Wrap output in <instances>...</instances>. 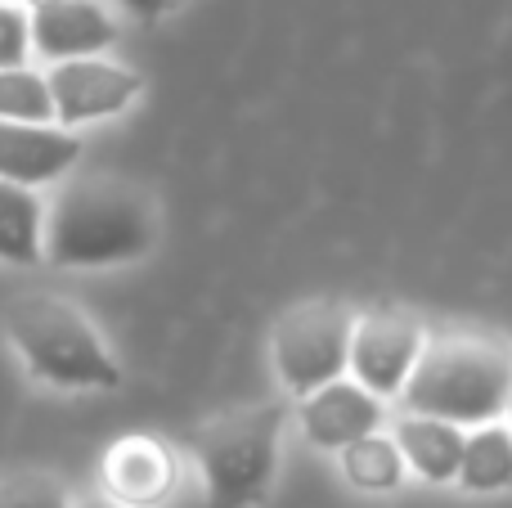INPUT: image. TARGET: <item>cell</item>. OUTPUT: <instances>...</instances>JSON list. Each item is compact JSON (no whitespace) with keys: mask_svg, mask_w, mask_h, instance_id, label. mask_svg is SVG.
Masks as SVG:
<instances>
[{"mask_svg":"<svg viewBox=\"0 0 512 508\" xmlns=\"http://www.w3.org/2000/svg\"><path fill=\"white\" fill-rule=\"evenodd\" d=\"M45 90H50V108H54V122L63 131L72 126H90V122H104V117H117L140 99L144 77L126 63H113L104 54L95 59H68V63H54L45 72Z\"/></svg>","mask_w":512,"mask_h":508,"instance_id":"cell-7","label":"cell"},{"mask_svg":"<svg viewBox=\"0 0 512 508\" xmlns=\"http://www.w3.org/2000/svg\"><path fill=\"white\" fill-rule=\"evenodd\" d=\"M0 122H54L41 72L0 68Z\"/></svg>","mask_w":512,"mask_h":508,"instance_id":"cell-16","label":"cell"},{"mask_svg":"<svg viewBox=\"0 0 512 508\" xmlns=\"http://www.w3.org/2000/svg\"><path fill=\"white\" fill-rule=\"evenodd\" d=\"M355 315L342 302L292 306L270 338L274 374L292 396H310L319 387L346 378V347H351Z\"/></svg>","mask_w":512,"mask_h":508,"instance_id":"cell-5","label":"cell"},{"mask_svg":"<svg viewBox=\"0 0 512 508\" xmlns=\"http://www.w3.org/2000/svg\"><path fill=\"white\" fill-rule=\"evenodd\" d=\"M32 50L50 63L95 59L117 41V23L99 0H50L27 14Z\"/></svg>","mask_w":512,"mask_h":508,"instance_id":"cell-9","label":"cell"},{"mask_svg":"<svg viewBox=\"0 0 512 508\" xmlns=\"http://www.w3.org/2000/svg\"><path fill=\"white\" fill-rule=\"evenodd\" d=\"M32 54V32H27L23 5H0V68H23Z\"/></svg>","mask_w":512,"mask_h":508,"instance_id":"cell-18","label":"cell"},{"mask_svg":"<svg viewBox=\"0 0 512 508\" xmlns=\"http://www.w3.org/2000/svg\"><path fill=\"white\" fill-rule=\"evenodd\" d=\"M342 473H346V482L360 486V491L387 495L405 482L409 468H405V459H400L396 441L382 437V432H373V437H360L355 446L342 450Z\"/></svg>","mask_w":512,"mask_h":508,"instance_id":"cell-15","label":"cell"},{"mask_svg":"<svg viewBox=\"0 0 512 508\" xmlns=\"http://www.w3.org/2000/svg\"><path fill=\"white\" fill-rule=\"evenodd\" d=\"M5 333L23 356L27 374L68 392H108L122 383V365L113 360L99 329L63 297L27 293L5 306Z\"/></svg>","mask_w":512,"mask_h":508,"instance_id":"cell-3","label":"cell"},{"mask_svg":"<svg viewBox=\"0 0 512 508\" xmlns=\"http://www.w3.org/2000/svg\"><path fill=\"white\" fill-rule=\"evenodd\" d=\"M0 5H18V0H0Z\"/></svg>","mask_w":512,"mask_h":508,"instance_id":"cell-23","label":"cell"},{"mask_svg":"<svg viewBox=\"0 0 512 508\" xmlns=\"http://www.w3.org/2000/svg\"><path fill=\"white\" fill-rule=\"evenodd\" d=\"M45 239V203L36 189L0 180V261L9 266H36Z\"/></svg>","mask_w":512,"mask_h":508,"instance_id":"cell-14","label":"cell"},{"mask_svg":"<svg viewBox=\"0 0 512 508\" xmlns=\"http://www.w3.org/2000/svg\"><path fill=\"white\" fill-rule=\"evenodd\" d=\"M23 5H32V9H36V5H50V0H23Z\"/></svg>","mask_w":512,"mask_h":508,"instance_id":"cell-22","label":"cell"},{"mask_svg":"<svg viewBox=\"0 0 512 508\" xmlns=\"http://www.w3.org/2000/svg\"><path fill=\"white\" fill-rule=\"evenodd\" d=\"M423 324L418 315L396 311V306H378V311L355 315L351 324V347H346V369L351 383L373 392L378 401L400 396L414 374L418 356H423Z\"/></svg>","mask_w":512,"mask_h":508,"instance_id":"cell-6","label":"cell"},{"mask_svg":"<svg viewBox=\"0 0 512 508\" xmlns=\"http://www.w3.org/2000/svg\"><path fill=\"white\" fill-rule=\"evenodd\" d=\"M81 158V140L54 122H0V180L36 189Z\"/></svg>","mask_w":512,"mask_h":508,"instance_id":"cell-11","label":"cell"},{"mask_svg":"<svg viewBox=\"0 0 512 508\" xmlns=\"http://www.w3.org/2000/svg\"><path fill=\"white\" fill-rule=\"evenodd\" d=\"M283 423H288L283 405H248V410L221 414L198 432L207 508H252L265 500L279 468Z\"/></svg>","mask_w":512,"mask_h":508,"instance_id":"cell-4","label":"cell"},{"mask_svg":"<svg viewBox=\"0 0 512 508\" xmlns=\"http://www.w3.org/2000/svg\"><path fill=\"white\" fill-rule=\"evenodd\" d=\"M382 419H387V405L351 378H337V383L301 396V428H306L310 446L333 450V455H342L360 437H373Z\"/></svg>","mask_w":512,"mask_h":508,"instance_id":"cell-10","label":"cell"},{"mask_svg":"<svg viewBox=\"0 0 512 508\" xmlns=\"http://www.w3.org/2000/svg\"><path fill=\"white\" fill-rule=\"evenodd\" d=\"M504 419H508V423H504V428L512 432V396H508V405H504Z\"/></svg>","mask_w":512,"mask_h":508,"instance_id":"cell-21","label":"cell"},{"mask_svg":"<svg viewBox=\"0 0 512 508\" xmlns=\"http://www.w3.org/2000/svg\"><path fill=\"white\" fill-rule=\"evenodd\" d=\"M180 482V464L171 455L167 441L131 432V437L113 441L104 455V486L108 500L122 508H158L176 491Z\"/></svg>","mask_w":512,"mask_h":508,"instance_id":"cell-8","label":"cell"},{"mask_svg":"<svg viewBox=\"0 0 512 508\" xmlns=\"http://www.w3.org/2000/svg\"><path fill=\"white\" fill-rule=\"evenodd\" d=\"M117 5H122L126 14H135V18H162V14H171L180 0H117Z\"/></svg>","mask_w":512,"mask_h":508,"instance_id":"cell-19","label":"cell"},{"mask_svg":"<svg viewBox=\"0 0 512 508\" xmlns=\"http://www.w3.org/2000/svg\"><path fill=\"white\" fill-rule=\"evenodd\" d=\"M508 396L512 347L495 338H436L423 342L400 401L409 414H427L454 428H481L504 419Z\"/></svg>","mask_w":512,"mask_h":508,"instance_id":"cell-2","label":"cell"},{"mask_svg":"<svg viewBox=\"0 0 512 508\" xmlns=\"http://www.w3.org/2000/svg\"><path fill=\"white\" fill-rule=\"evenodd\" d=\"M158 243V207L135 180L90 171L59 189L45 212L41 257L63 270H99L140 261Z\"/></svg>","mask_w":512,"mask_h":508,"instance_id":"cell-1","label":"cell"},{"mask_svg":"<svg viewBox=\"0 0 512 508\" xmlns=\"http://www.w3.org/2000/svg\"><path fill=\"white\" fill-rule=\"evenodd\" d=\"M0 508H72V495L50 473H14L0 482Z\"/></svg>","mask_w":512,"mask_h":508,"instance_id":"cell-17","label":"cell"},{"mask_svg":"<svg viewBox=\"0 0 512 508\" xmlns=\"http://www.w3.org/2000/svg\"><path fill=\"white\" fill-rule=\"evenodd\" d=\"M454 482L472 495H499L512 486V432L504 423H481L477 432H463V455Z\"/></svg>","mask_w":512,"mask_h":508,"instance_id":"cell-13","label":"cell"},{"mask_svg":"<svg viewBox=\"0 0 512 508\" xmlns=\"http://www.w3.org/2000/svg\"><path fill=\"white\" fill-rule=\"evenodd\" d=\"M391 441H396L405 468H414L423 482L445 486L459 477V455H463V428L441 419H427V414H405L391 428Z\"/></svg>","mask_w":512,"mask_h":508,"instance_id":"cell-12","label":"cell"},{"mask_svg":"<svg viewBox=\"0 0 512 508\" xmlns=\"http://www.w3.org/2000/svg\"><path fill=\"white\" fill-rule=\"evenodd\" d=\"M72 508H122V504H113L108 495H90V500H81V504H72Z\"/></svg>","mask_w":512,"mask_h":508,"instance_id":"cell-20","label":"cell"}]
</instances>
